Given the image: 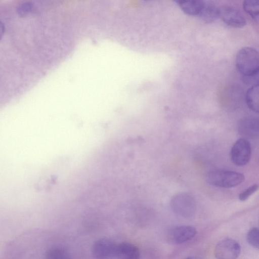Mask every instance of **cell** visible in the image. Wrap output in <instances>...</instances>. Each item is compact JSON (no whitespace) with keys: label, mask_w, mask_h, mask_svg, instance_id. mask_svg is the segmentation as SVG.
Masks as SVG:
<instances>
[{"label":"cell","mask_w":259,"mask_h":259,"mask_svg":"<svg viewBox=\"0 0 259 259\" xmlns=\"http://www.w3.org/2000/svg\"><path fill=\"white\" fill-rule=\"evenodd\" d=\"M33 4L30 2H25L19 5L17 13L20 17L24 18L28 16L33 9Z\"/></svg>","instance_id":"e0dca14e"},{"label":"cell","mask_w":259,"mask_h":259,"mask_svg":"<svg viewBox=\"0 0 259 259\" xmlns=\"http://www.w3.org/2000/svg\"><path fill=\"white\" fill-rule=\"evenodd\" d=\"M235 64L244 82L257 84L255 81H258L259 55L256 49L249 47L240 49L236 55Z\"/></svg>","instance_id":"6da1fadb"},{"label":"cell","mask_w":259,"mask_h":259,"mask_svg":"<svg viewBox=\"0 0 259 259\" xmlns=\"http://www.w3.org/2000/svg\"><path fill=\"white\" fill-rule=\"evenodd\" d=\"M175 2L186 14L198 16L203 7L204 1H176Z\"/></svg>","instance_id":"7c38bea8"},{"label":"cell","mask_w":259,"mask_h":259,"mask_svg":"<svg viewBox=\"0 0 259 259\" xmlns=\"http://www.w3.org/2000/svg\"><path fill=\"white\" fill-rule=\"evenodd\" d=\"M46 259H71L70 253L65 249L61 247H52L49 249L46 253Z\"/></svg>","instance_id":"9a60e30c"},{"label":"cell","mask_w":259,"mask_h":259,"mask_svg":"<svg viewBox=\"0 0 259 259\" xmlns=\"http://www.w3.org/2000/svg\"><path fill=\"white\" fill-rule=\"evenodd\" d=\"M116 246V244L109 239H98L93 246V255L95 259H114Z\"/></svg>","instance_id":"52a82bcc"},{"label":"cell","mask_w":259,"mask_h":259,"mask_svg":"<svg viewBox=\"0 0 259 259\" xmlns=\"http://www.w3.org/2000/svg\"><path fill=\"white\" fill-rule=\"evenodd\" d=\"M206 180L211 185L228 188L240 185L244 181V176L236 171L218 169L208 173Z\"/></svg>","instance_id":"7a4b0ae2"},{"label":"cell","mask_w":259,"mask_h":259,"mask_svg":"<svg viewBox=\"0 0 259 259\" xmlns=\"http://www.w3.org/2000/svg\"><path fill=\"white\" fill-rule=\"evenodd\" d=\"M244 10L254 21L258 22L259 15V2L255 0H246L243 3Z\"/></svg>","instance_id":"5bb4252c"},{"label":"cell","mask_w":259,"mask_h":259,"mask_svg":"<svg viewBox=\"0 0 259 259\" xmlns=\"http://www.w3.org/2000/svg\"><path fill=\"white\" fill-rule=\"evenodd\" d=\"M196 234V229L189 225H182L172 228L168 234L170 242L181 244L191 240Z\"/></svg>","instance_id":"ba28073f"},{"label":"cell","mask_w":259,"mask_h":259,"mask_svg":"<svg viewBox=\"0 0 259 259\" xmlns=\"http://www.w3.org/2000/svg\"><path fill=\"white\" fill-rule=\"evenodd\" d=\"M241 251L239 244L236 240L226 238L215 246L214 255L217 259H237Z\"/></svg>","instance_id":"5b68a950"},{"label":"cell","mask_w":259,"mask_h":259,"mask_svg":"<svg viewBox=\"0 0 259 259\" xmlns=\"http://www.w3.org/2000/svg\"><path fill=\"white\" fill-rule=\"evenodd\" d=\"M185 259H203L200 257L196 256H192L187 257Z\"/></svg>","instance_id":"ffe728a7"},{"label":"cell","mask_w":259,"mask_h":259,"mask_svg":"<svg viewBox=\"0 0 259 259\" xmlns=\"http://www.w3.org/2000/svg\"><path fill=\"white\" fill-rule=\"evenodd\" d=\"M251 155V145L246 139L243 138L236 141L231 150V159L238 166L247 164L250 159Z\"/></svg>","instance_id":"277c9868"},{"label":"cell","mask_w":259,"mask_h":259,"mask_svg":"<svg viewBox=\"0 0 259 259\" xmlns=\"http://www.w3.org/2000/svg\"><path fill=\"white\" fill-rule=\"evenodd\" d=\"M247 240L248 243L254 248H258L259 246V232L257 228L251 229L247 234Z\"/></svg>","instance_id":"2e32d148"},{"label":"cell","mask_w":259,"mask_h":259,"mask_svg":"<svg viewBox=\"0 0 259 259\" xmlns=\"http://www.w3.org/2000/svg\"><path fill=\"white\" fill-rule=\"evenodd\" d=\"M171 207L177 214L185 218H190L195 212L196 203L192 196L182 193L173 197L171 200Z\"/></svg>","instance_id":"3957f363"},{"label":"cell","mask_w":259,"mask_h":259,"mask_svg":"<svg viewBox=\"0 0 259 259\" xmlns=\"http://www.w3.org/2000/svg\"><path fill=\"white\" fill-rule=\"evenodd\" d=\"M219 15L226 24L233 27L241 28L246 24L240 11L232 6L223 5L219 7Z\"/></svg>","instance_id":"8992f818"},{"label":"cell","mask_w":259,"mask_h":259,"mask_svg":"<svg viewBox=\"0 0 259 259\" xmlns=\"http://www.w3.org/2000/svg\"><path fill=\"white\" fill-rule=\"evenodd\" d=\"M238 128L243 138H256L258 135V120L254 117H244L239 121Z\"/></svg>","instance_id":"9c48e42d"},{"label":"cell","mask_w":259,"mask_h":259,"mask_svg":"<svg viewBox=\"0 0 259 259\" xmlns=\"http://www.w3.org/2000/svg\"><path fill=\"white\" fill-rule=\"evenodd\" d=\"M5 27L4 24L0 21V40L3 37L5 33Z\"/></svg>","instance_id":"d6986e66"},{"label":"cell","mask_w":259,"mask_h":259,"mask_svg":"<svg viewBox=\"0 0 259 259\" xmlns=\"http://www.w3.org/2000/svg\"><path fill=\"white\" fill-rule=\"evenodd\" d=\"M258 189V186L257 184H253V185L250 186L239 194V200L242 201H245L250 197V195L255 192Z\"/></svg>","instance_id":"ac0fdd59"},{"label":"cell","mask_w":259,"mask_h":259,"mask_svg":"<svg viewBox=\"0 0 259 259\" xmlns=\"http://www.w3.org/2000/svg\"><path fill=\"white\" fill-rule=\"evenodd\" d=\"M259 86L258 84L252 85L246 92L245 101L248 107L253 112L259 110Z\"/></svg>","instance_id":"4fadbf2b"},{"label":"cell","mask_w":259,"mask_h":259,"mask_svg":"<svg viewBox=\"0 0 259 259\" xmlns=\"http://www.w3.org/2000/svg\"><path fill=\"white\" fill-rule=\"evenodd\" d=\"M198 16L207 23H211L219 18V7L211 1H204Z\"/></svg>","instance_id":"8fae6325"},{"label":"cell","mask_w":259,"mask_h":259,"mask_svg":"<svg viewBox=\"0 0 259 259\" xmlns=\"http://www.w3.org/2000/svg\"><path fill=\"white\" fill-rule=\"evenodd\" d=\"M116 258L118 259H140V251L137 246L129 242L117 244Z\"/></svg>","instance_id":"30bf717a"}]
</instances>
